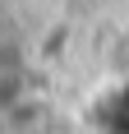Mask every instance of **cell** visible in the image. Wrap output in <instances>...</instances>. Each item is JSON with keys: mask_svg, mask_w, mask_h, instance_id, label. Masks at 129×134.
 <instances>
[]
</instances>
